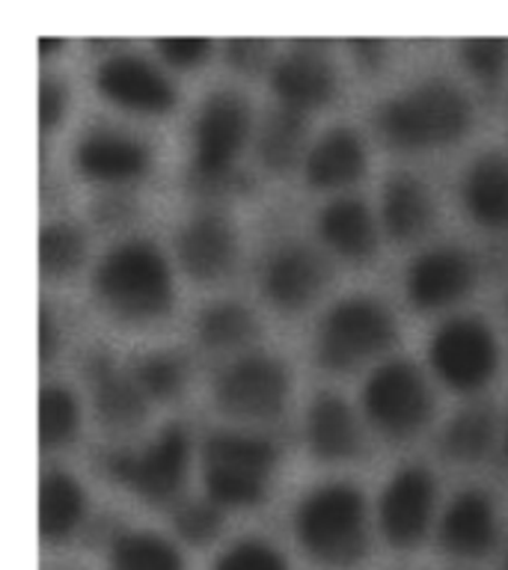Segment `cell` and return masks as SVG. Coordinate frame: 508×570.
<instances>
[{"mask_svg": "<svg viewBox=\"0 0 508 570\" xmlns=\"http://www.w3.org/2000/svg\"><path fill=\"white\" fill-rule=\"evenodd\" d=\"M378 131L395 149H426L458 140L470 125V101L446 80H428L390 98L374 116Z\"/></svg>", "mask_w": 508, "mask_h": 570, "instance_id": "3957f363", "label": "cell"}, {"mask_svg": "<svg viewBox=\"0 0 508 570\" xmlns=\"http://www.w3.org/2000/svg\"><path fill=\"white\" fill-rule=\"evenodd\" d=\"M363 142L351 128H330L306 155V181L312 187H342L363 176Z\"/></svg>", "mask_w": 508, "mask_h": 570, "instance_id": "7402d4cb", "label": "cell"}, {"mask_svg": "<svg viewBox=\"0 0 508 570\" xmlns=\"http://www.w3.org/2000/svg\"><path fill=\"white\" fill-rule=\"evenodd\" d=\"M271 87L280 96L283 107L310 110L321 107L336 89V69L328 53L315 45H294L271 69Z\"/></svg>", "mask_w": 508, "mask_h": 570, "instance_id": "5bb4252c", "label": "cell"}, {"mask_svg": "<svg viewBox=\"0 0 508 570\" xmlns=\"http://www.w3.org/2000/svg\"><path fill=\"white\" fill-rule=\"evenodd\" d=\"M306 440L321 461H345L360 449V428L345 401L333 392H321L306 413Z\"/></svg>", "mask_w": 508, "mask_h": 570, "instance_id": "ffe728a7", "label": "cell"}, {"mask_svg": "<svg viewBox=\"0 0 508 570\" xmlns=\"http://www.w3.org/2000/svg\"><path fill=\"white\" fill-rule=\"evenodd\" d=\"M328 283V265L315 249L303 244H283L271 253L262 274V288L267 301L280 309H301L319 297Z\"/></svg>", "mask_w": 508, "mask_h": 570, "instance_id": "4fadbf2b", "label": "cell"}, {"mask_svg": "<svg viewBox=\"0 0 508 570\" xmlns=\"http://www.w3.org/2000/svg\"><path fill=\"white\" fill-rule=\"evenodd\" d=\"M75 167L96 181H125L137 178L149 167L146 142L110 128H92L80 137L75 149Z\"/></svg>", "mask_w": 508, "mask_h": 570, "instance_id": "2e32d148", "label": "cell"}, {"mask_svg": "<svg viewBox=\"0 0 508 570\" xmlns=\"http://www.w3.org/2000/svg\"><path fill=\"white\" fill-rule=\"evenodd\" d=\"M463 205L476 223L488 229H508V158L488 151L470 164L463 176Z\"/></svg>", "mask_w": 508, "mask_h": 570, "instance_id": "d6986e66", "label": "cell"}, {"mask_svg": "<svg viewBox=\"0 0 508 570\" xmlns=\"http://www.w3.org/2000/svg\"><path fill=\"white\" fill-rule=\"evenodd\" d=\"M428 360L440 374V381L449 383L452 390H479L497 368V342L485 321L449 318L431 336Z\"/></svg>", "mask_w": 508, "mask_h": 570, "instance_id": "9c48e42d", "label": "cell"}, {"mask_svg": "<svg viewBox=\"0 0 508 570\" xmlns=\"http://www.w3.org/2000/svg\"><path fill=\"white\" fill-rule=\"evenodd\" d=\"M226 60L241 71H258L267 60V42H258V39H229L226 42Z\"/></svg>", "mask_w": 508, "mask_h": 570, "instance_id": "8d00e7d4", "label": "cell"}, {"mask_svg": "<svg viewBox=\"0 0 508 570\" xmlns=\"http://www.w3.org/2000/svg\"><path fill=\"white\" fill-rule=\"evenodd\" d=\"M62 107H66V89L57 78L39 80V125L45 131L60 122Z\"/></svg>", "mask_w": 508, "mask_h": 570, "instance_id": "74e56055", "label": "cell"}, {"mask_svg": "<svg viewBox=\"0 0 508 570\" xmlns=\"http://www.w3.org/2000/svg\"><path fill=\"white\" fill-rule=\"evenodd\" d=\"M289 395V374L274 356L250 354L229 363L214 381V401L238 419H271Z\"/></svg>", "mask_w": 508, "mask_h": 570, "instance_id": "30bf717a", "label": "cell"}, {"mask_svg": "<svg viewBox=\"0 0 508 570\" xmlns=\"http://www.w3.org/2000/svg\"><path fill=\"white\" fill-rule=\"evenodd\" d=\"M494 434H497L494 410H490L488 404H476V407H467L461 410V413H455V416L446 422L443 434H440V449H443L446 458H452V461H479V458H485L490 443H494Z\"/></svg>", "mask_w": 508, "mask_h": 570, "instance_id": "4316f807", "label": "cell"}, {"mask_svg": "<svg viewBox=\"0 0 508 570\" xmlns=\"http://www.w3.org/2000/svg\"><path fill=\"white\" fill-rule=\"evenodd\" d=\"M250 131V107L241 92L217 89L203 98L194 122L190 176H226Z\"/></svg>", "mask_w": 508, "mask_h": 570, "instance_id": "ba28073f", "label": "cell"}, {"mask_svg": "<svg viewBox=\"0 0 508 570\" xmlns=\"http://www.w3.org/2000/svg\"><path fill=\"white\" fill-rule=\"evenodd\" d=\"M84 232L75 223H48L39 232V267L45 276H66L84 262Z\"/></svg>", "mask_w": 508, "mask_h": 570, "instance_id": "f546056e", "label": "cell"}, {"mask_svg": "<svg viewBox=\"0 0 508 570\" xmlns=\"http://www.w3.org/2000/svg\"><path fill=\"white\" fill-rule=\"evenodd\" d=\"M87 374L96 386L92 401H96V413L105 425L131 428L146 416V399H143L146 392L140 390V383L116 372L105 354L89 356Z\"/></svg>", "mask_w": 508, "mask_h": 570, "instance_id": "44dd1931", "label": "cell"}, {"mask_svg": "<svg viewBox=\"0 0 508 570\" xmlns=\"http://www.w3.org/2000/svg\"><path fill=\"white\" fill-rule=\"evenodd\" d=\"M87 499L75 475L60 470L45 472L39 481V532L45 541H62L78 529Z\"/></svg>", "mask_w": 508, "mask_h": 570, "instance_id": "d4e9b609", "label": "cell"}, {"mask_svg": "<svg viewBox=\"0 0 508 570\" xmlns=\"http://www.w3.org/2000/svg\"><path fill=\"white\" fill-rule=\"evenodd\" d=\"M319 232L336 253L356 258V262L372 256L374 247H378L372 214H369L363 199H356V196L330 199L319 214Z\"/></svg>", "mask_w": 508, "mask_h": 570, "instance_id": "cb8c5ba5", "label": "cell"}, {"mask_svg": "<svg viewBox=\"0 0 508 570\" xmlns=\"http://www.w3.org/2000/svg\"><path fill=\"white\" fill-rule=\"evenodd\" d=\"M395 338V321L372 297H345L333 303L319 324L315 356L324 368L345 372L369 356L381 354Z\"/></svg>", "mask_w": 508, "mask_h": 570, "instance_id": "5b68a950", "label": "cell"}, {"mask_svg": "<svg viewBox=\"0 0 508 570\" xmlns=\"http://www.w3.org/2000/svg\"><path fill=\"white\" fill-rule=\"evenodd\" d=\"M92 288L107 309L125 321L158 318L173 303L167 258L152 240H119L98 258Z\"/></svg>", "mask_w": 508, "mask_h": 570, "instance_id": "7a4b0ae2", "label": "cell"}, {"mask_svg": "<svg viewBox=\"0 0 508 570\" xmlns=\"http://www.w3.org/2000/svg\"><path fill=\"white\" fill-rule=\"evenodd\" d=\"M506 452H508V434H506Z\"/></svg>", "mask_w": 508, "mask_h": 570, "instance_id": "ee69618b", "label": "cell"}, {"mask_svg": "<svg viewBox=\"0 0 508 570\" xmlns=\"http://www.w3.org/2000/svg\"><path fill=\"white\" fill-rule=\"evenodd\" d=\"M363 407L372 425L387 436H413L431 416V392L417 365L390 360L363 386Z\"/></svg>", "mask_w": 508, "mask_h": 570, "instance_id": "8992f818", "label": "cell"}, {"mask_svg": "<svg viewBox=\"0 0 508 570\" xmlns=\"http://www.w3.org/2000/svg\"><path fill=\"white\" fill-rule=\"evenodd\" d=\"M431 508H434V479L431 472L422 466H401L381 493V517L383 538L408 550L417 547L428 532V520H431Z\"/></svg>", "mask_w": 508, "mask_h": 570, "instance_id": "8fae6325", "label": "cell"}, {"mask_svg": "<svg viewBox=\"0 0 508 570\" xmlns=\"http://www.w3.org/2000/svg\"><path fill=\"white\" fill-rule=\"evenodd\" d=\"M110 570H185L182 556L155 532H123L110 543Z\"/></svg>", "mask_w": 508, "mask_h": 570, "instance_id": "83f0119b", "label": "cell"}, {"mask_svg": "<svg viewBox=\"0 0 508 570\" xmlns=\"http://www.w3.org/2000/svg\"><path fill=\"white\" fill-rule=\"evenodd\" d=\"M276 449L265 436L214 431L203 443V479L208 499L217 505L250 508L265 499L267 472Z\"/></svg>", "mask_w": 508, "mask_h": 570, "instance_id": "277c9868", "label": "cell"}, {"mask_svg": "<svg viewBox=\"0 0 508 570\" xmlns=\"http://www.w3.org/2000/svg\"><path fill=\"white\" fill-rule=\"evenodd\" d=\"M134 381L140 383V390L152 399H173L185 381V365L176 354H164V351L149 354L134 368Z\"/></svg>", "mask_w": 508, "mask_h": 570, "instance_id": "1f68e13d", "label": "cell"}, {"mask_svg": "<svg viewBox=\"0 0 508 570\" xmlns=\"http://www.w3.org/2000/svg\"><path fill=\"white\" fill-rule=\"evenodd\" d=\"M78 431V401L66 386H45L39 392V443L45 449L62 445Z\"/></svg>", "mask_w": 508, "mask_h": 570, "instance_id": "4dcf8cb0", "label": "cell"}, {"mask_svg": "<svg viewBox=\"0 0 508 570\" xmlns=\"http://www.w3.org/2000/svg\"><path fill=\"white\" fill-rule=\"evenodd\" d=\"M294 534L324 568H351L369 550L363 493L345 481L310 490L294 508Z\"/></svg>", "mask_w": 508, "mask_h": 570, "instance_id": "6da1fadb", "label": "cell"}, {"mask_svg": "<svg viewBox=\"0 0 508 570\" xmlns=\"http://www.w3.org/2000/svg\"><path fill=\"white\" fill-rule=\"evenodd\" d=\"M176 253L194 279H217L235 258V232L221 214H196L178 229Z\"/></svg>", "mask_w": 508, "mask_h": 570, "instance_id": "e0dca14e", "label": "cell"}, {"mask_svg": "<svg viewBox=\"0 0 508 570\" xmlns=\"http://www.w3.org/2000/svg\"><path fill=\"white\" fill-rule=\"evenodd\" d=\"M497 543V514L488 493L461 490L449 502L440 523V547L461 559H479Z\"/></svg>", "mask_w": 508, "mask_h": 570, "instance_id": "ac0fdd59", "label": "cell"}, {"mask_svg": "<svg viewBox=\"0 0 508 570\" xmlns=\"http://www.w3.org/2000/svg\"><path fill=\"white\" fill-rule=\"evenodd\" d=\"M499 568L508 570V543H506V550H502V561H499Z\"/></svg>", "mask_w": 508, "mask_h": 570, "instance_id": "7bdbcfd3", "label": "cell"}, {"mask_svg": "<svg viewBox=\"0 0 508 570\" xmlns=\"http://www.w3.org/2000/svg\"><path fill=\"white\" fill-rule=\"evenodd\" d=\"M256 333V318L247 306L232 301H221L205 306L196 318V336L208 347L244 345Z\"/></svg>", "mask_w": 508, "mask_h": 570, "instance_id": "f1b7e54d", "label": "cell"}, {"mask_svg": "<svg viewBox=\"0 0 508 570\" xmlns=\"http://www.w3.org/2000/svg\"><path fill=\"white\" fill-rule=\"evenodd\" d=\"M53 345H57V330H53V321L48 315V309H42V315H39V356H42V363L51 360Z\"/></svg>", "mask_w": 508, "mask_h": 570, "instance_id": "ab89813d", "label": "cell"}, {"mask_svg": "<svg viewBox=\"0 0 508 570\" xmlns=\"http://www.w3.org/2000/svg\"><path fill=\"white\" fill-rule=\"evenodd\" d=\"M303 142H306L303 110L276 107V110L267 114V119L262 122V131H258V158L267 169L285 173L301 160Z\"/></svg>", "mask_w": 508, "mask_h": 570, "instance_id": "484cf974", "label": "cell"}, {"mask_svg": "<svg viewBox=\"0 0 508 570\" xmlns=\"http://www.w3.org/2000/svg\"><path fill=\"white\" fill-rule=\"evenodd\" d=\"M96 87L114 105L143 114H160L176 101V89L152 62L134 53H114L98 62Z\"/></svg>", "mask_w": 508, "mask_h": 570, "instance_id": "7c38bea8", "label": "cell"}, {"mask_svg": "<svg viewBox=\"0 0 508 570\" xmlns=\"http://www.w3.org/2000/svg\"><path fill=\"white\" fill-rule=\"evenodd\" d=\"M96 212L105 223L125 220V217L131 214V203H128V199H119V196H110V199H105V203H98Z\"/></svg>", "mask_w": 508, "mask_h": 570, "instance_id": "60d3db41", "label": "cell"}, {"mask_svg": "<svg viewBox=\"0 0 508 570\" xmlns=\"http://www.w3.org/2000/svg\"><path fill=\"white\" fill-rule=\"evenodd\" d=\"M221 505L212 499H187L185 505H178L176 514H173V525L182 534V541L194 543V547L212 543L221 532Z\"/></svg>", "mask_w": 508, "mask_h": 570, "instance_id": "d6a6232c", "label": "cell"}, {"mask_svg": "<svg viewBox=\"0 0 508 570\" xmlns=\"http://www.w3.org/2000/svg\"><path fill=\"white\" fill-rule=\"evenodd\" d=\"M381 217L387 235L395 240H413L431 226L434 205L431 190L419 178L408 173H395L387 178L381 199Z\"/></svg>", "mask_w": 508, "mask_h": 570, "instance_id": "603a6c76", "label": "cell"}, {"mask_svg": "<svg viewBox=\"0 0 508 570\" xmlns=\"http://www.w3.org/2000/svg\"><path fill=\"white\" fill-rule=\"evenodd\" d=\"M472 283L470 256L458 247H434L408 267V297L419 309H440L467 294Z\"/></svg>", "mask_w": 508, "mask_h": 570, "instance_id": "9a60e30c", "label": "cell"}, {"mask_svg": "<svg viewBox=\"0 0 508 570\" xmlns=\"http://www.w3.org/2000/svg\"><path fill=\"white\" fill-rule=\"evenodd\" d=\"M107 475L155 505L169 502L182 488L187 466V434L178 422L160 428L143 452H110L107 454Z\"/></svg>", "mask_w": 508, "mask_h": 570, "instance_id": "52a82bcc", "label": "cell"}, {"mask_svg": "<svg viewBox=\"0 0 508 570\" xmlns=\"http://www.w3.org/2000/svg\"><path fill=\"white\" fill-rule=\"evenodd\" d=\"M351 48H354L356 60L369 66V69H374L383 60V42H378V39H354Z\"/></svg>", "mask_w": 508, "mask_h": 570, "instance_id": "f35d334b", "label": "cell"}, {"mask_svg": "<svg viewBox=\"0 0 508 570\" xmlns=\"http://www.w3.org/2000/svg\"><path fill=\"white\" fill-rule=\"evenodd\" d=\"M461 60L476 78L497 80L508 66V42L506 39H463Z\"/></svg>", "mask_w": 508, "mask_h": 570, "instance_id": "e575fe53", "label": "cell"}, {"mask_svg": "<svg viewBox=\"0 0 508 570\" xmlns=\"http://www.w3.org/2000/svg\"><path fill=\"white\" fill-rule=\"evenodd\" d=\"M212 570H289V564L271 543L244 538V541H235L232 547H226L217 556Z\"/></svg>", "mask_w": 508, "mask_h": 570, "instance_id": "836d02e7", "label": "cell"}, {"mask_svg": "<svg viewBox=\"0 0 508 570\" xmlns=\"http://www.w3.org/2000/svg\"><path fill=\"white\" fill-rule=\"evenodd\" d=\"M155 48L173 66H196L208 57L212 42L199 36H167V39H155Z\"/></svg>", "mask_w": 508, "mask_h": 570, "instance_id": "d590c367", "label": "cell"}, {"mask_svg": "<svg viewBox=\"0 0 508 570\" xmlns=\"http://www.w3.org/2000/svg\"><path fill=\"white\" fill-rule=\"evenodd\" d=\"M62 45V39H48V36H42V39H39V53H42V57H48V53H53V48H60Z\"/></svg>", "mask_w": 508, "mask_h": 570, "instance_id": "b9f144b4", "label": "cell"}]
</instances>
